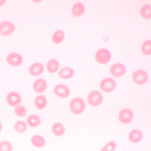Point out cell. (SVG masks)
Masks as SVG:
<instances>
[{
  "instance_id": "obj_4",
  "label": "cell",
  "mask_w": 151,
  "mask_h": 151,
  "mask_svg": "<svg viewBox=\"0 0 151 151\" xmlns=\"http://www.w3.org/2000/svg\"><path fill=\"white\" fill-rule=\"evenodd\" d=\"M116 86V83L113 78H106L101 80L100 84L101 89L106 93L113 91Z\"/></svg>"
},
{
  "instance_id": "obj_9",
  "label": "cell",
  "mask_w": 151,
  "mask_h": 151,
  "mask_svg": "<svg viewBox=\"0 0 151 151\" xmlns=\"http://www.w3.org/2000/svg\"><path fill=\"white\" fill-rule=\"evenodd\" d=\"M23 59L21 55L17 53H12L7 57L8 63L13 67H18L22 63Z\"/></svg>"
},
{
  "instance_id": "obj_26",
  "label": "cell",
  "mask_w": 151,
  "mask_h": 151,
  "mask_svg": "<svg viewBox=\"0 0 151 151\" xmlns=\"http://www.w3.org/2000/svg\"><path fill=\"white\" fill-rule=\"evenodd\" d=\"M15 112L17 116L24 117L27 114V110L24 106L22 105L17 106L15 109Z\"/></svg>"
},
{
  "instance_id": "obj_30",
  "label": "cell",
  "mask_w": 151,
  "mask_h": 151,
  "mask_svg": "<svg viewBox=\"0 0 151 151\" xmlns=\"http://www.w3.org/2000/svg\"><path fill=\"white\" fill-rule=\"evenodd\" d=\"M1 129H2V125H1V124L0 122V132L1 130Z\"/></svg>"
},
{
  "instance_id": "obj_17",
  "label": "cell",
  "mask_w": 151,
  "mask_h": 151,
  "mask_svg": "<svg viewBox=\"0 0 151 151\" xmlns=\"http://www.w3.org/2000/svg\"><path fill=\"white\" fill-rule=\"evenodd\" d=\"M35 106L39 109H43L46 106L47 104V100L44 95H40L35 99Z\"/></svg>"
},
{
  "instance_id": "obj_10",
  "label": "cell",
  "mask_w": 151,
  "mask_h": 151,
  "mask_svg": "<svg viewBox=\"0 0 151 151\" xmlns=\"http://www.w3.org/2000/svg\"><path fill=\"white\" fill-rule=\"evenodd\" d=\"M22 100L21 95L16 92H11L7 96V102L11 106H15L19 105L22 102Z\"/></svg>"
},
{
  "instance_id": "obj_11",
  "label": "cell",
  "mask_w": 151,
  "mask_h": 151,
  "mask_svg": "<svg viewBox=\"0 0 151 151\" xmlns=\"http://www.w3.org/2000/svg\"><path fill=\"white\" fill-rule=\"evenodd\" d=\"M55 94L62 98L68 97L70 93V90L67 86L64 84H59L56 86L54 89Z\"/></svg>"
},
{
  "instance_id": "obj_21",
  "label": "cell",
  "mask_w": 151,
  "mask_h": 151,
  "mask_svg": "<svg viewBox=\"0 0 151 151\" xmlns=\"http://www.w3.org/2000/svg\"><path fill=\"white\" fill-rule=\"evenodd\" d=\"M64 37L65 34L63 31L61 30L56 31L54 32L52 37V42L56 45L60 44L64 40Z\"/></svg>"
},
{
  "instance_id": "obj_6",
  "label": "cell",
  "mask_w": 151,
  "mask_h": 151,
  "mask_svg": "<svg viewBox=\"0 0 151 151\" xmlns=\"http://www.w3.org/2000/svg\"><path fill=\"white\" fill-rule=\"evenodd\" d=\"M15 30L14 24L9 22H2L0 23V34L3 36L11 35Z\"/></svg>"
},
{
  "instance_id": "obj_5",
  "label": "cell",
  "mask_w": 151,
  "mask_h": 151,
  "mask_svg": "<svg viewBox=\"0 0 151 151\" xmlns=\"http://www.w3.org/2000/svg\"><path fill=\"white\" fill-rule=\"evenodd\" d=\"M132 78L135 83L139 85H142L147 82L148 75L144 70H138L133 73Z\"/></svg>"
},
{
  "instance_id": "obj_25",
  "label": "cell",
  "mask_w": 151,
  "mask_h": 151,
  "mask_svg": "<svg viewBox=\"0 0 151 151\" xmlns=\"http://www.w3.org/2000/svg\"><path fill=\"white\" fill-rule=\"evenodd\" d=\"M141 52L145 55H149L151 54V42L150 40L145 41L141 46Z\"/></svg>"
},
{
  "instance_id": "obj_13",
  "label": "cell",
  "mask_w": 151,
  "mask_h": 151,
  "mask_svg": "<svg viewBox=\"0 0 151 151\" xmlns=\"http://www.w3.org/2000/svg\"><path fill=\"white\" fill-rule=\"evenodd\" d=\"M47 87V83L45 79L39 78L37 79L33 84V89L37 93L44 92Z\"/></svg>"
},
{
  "instance_id": "obj_29",
  "label": "cell",
  "mask_w": 151,
  "mask_h": 151,
  "mask_svg": "<svg viewBox=\"0 0 151 151\" xmlns=\"http://www.w3.org/2000/svg\"><path fill=\"white\" fill-rule=\"evenodd\" d=\"M5 2H6V1H4V0H2V1H0V6H2V5H4L5 4Z\"/></svg>"
},
{
  "instance_id": "obj_23",
  "label": "cell",
  "mask_w": 151,
  "mask_h": 151,
  "mask_svg": "<svg viewBox=\"0 0 151 151\" xmlns=\"http://www.w3.org/2000/svg\"><path fill=\"white\" fill-rule=\"evenodd\" d=\"M140 14L142 18L149 19L151 18V7L150 5L143 6L140 10Z\"/></svg>"
},
{
  "instance_id": "obj_2",
  "label": "cell",
  "mask_w": 151,
  "mask_h": 151,
  "mask_svg": "<svg viewBox=\"0 0 151 151\" xmlns=\"http://www.w3.org/2000/svg\"><path fill=\"white\" fill-rule=\"evenodd\" d=\"M111 53L107 49L101 48L96 52L95 59L98 63L105 64L108 63L111 59Z\"/></svg>"
},
{
  "instance_id": "obj_16",
  "label": "cell",
  "mask_w": 151,
  "mask_h": 151,
  "mask_svg": "<svg viewBox=\"0 0 151 151\" xmlns=\"http://www.w3.org/2000/svg\"><path fill=\"white\" fill-rule=\"evenodd\" d=\"M129 140L132 143H138L142 139L143 134L140 131L134 129L129 133Z\"/></svg>"
},
{
  "instance_id": "obj_27",
  "label": "cell",
  "mask_w": 151,
  "mask_h": 151,
  "mask_svg": "<svg viewBox=\"0 0 151 151\" xmlns=\"http://www.w3.org/2000/svg\"><path fill=\"white\" fill-rule=\"evenodd\" d=\"M12 145L8 141H2L0 143V151H11Z\"/></svg>"
},
{
  "instance_id": "obj_12",
  "label": "cell",
  "mask_w": 151,
  "mask_h": 151,
  "mask_svg": "<svg viewBox=\"0 0 151 151\" xmlns=\"http://www.w3.org/2000/svg\"><path fill=\"white\" fill-rule=\"evenodd\" d=\"M44 67L40 63H35L32 64L29 69L30 74L34 77L38 76L43 73Z\"/></svg>"
},
{
  "instance_id": "obj_3",
  "label": "cell",
  "mask_w": 151,
  "mask_h": 151,
  "mask_svg": "<svg viewBox=\"0 0 151 151\" xmlns=\"http://www.w3.org/2000/svg\"><path fill=\"white\" fill-rule=\"evenodd\" d=\"M103 100V97L102 93L97 91L91 92L87 97L88 103L93 106H99L102 103Z\"/></svg>"
},
{
  "instance_id": "obj_19",
  "label": "cell",
  "mask_w": 151,
  "mask_h": 151,
  "mask_svg": "<svg viewBox=\"0 0 151 151\" xmlns=\"http://www.w3.org/2000/svg\"><path fill=\"white\" fill-rule=\"evenodd\" d=\"M52 131L54 134L57 137L63 136L65 132V128L62 124L55 123L52 127Z\"/></svg>"
},
{
  "instance_id": "obj_14",
  "label": "cell",
  "mask_w": 151,
  "mask_h": 151,
  "mask_svg": "<svg viewBox=\"0 0 151 151\" xmlns=\"http://www.w3.org/2000/svg\"><path fill=\"white\" fill-rule=\"evenodd\" d=\"M84 6L82 3H77L73 6L72 8V15L75 17H80L85 12Z\"/></svg>"
},
{
  "instance_id": "obj_7",
  "label": "cell",
  "mask_w": 151,
  "mask_h": 151,
  "mask_svg": "<svg viewBox=\"0 0 151 151\" xmlns=\"http://www.w3.org/2000/svg\"><path fill=\"white\" fill-rule=\"evenodd\" d=\"M133 118V113L128 109H124L120 111L118 115V119L122 123H129Z\"/></svg>"
},
{
  "instance_id": "obj_22",
  "label": "cell",
  "mask_w": 151,
  "mask_h": 151,
  "mask_svg": "<svg viewBox=\"0 0 151 151\" xmlns=\"http://www.w3.org/2000/svg\"><path fill=\"white\" fill-rule=\"evenodd\" d=\"M32 143L36 147H43L45 144V139L40 135H35L31 139Z\"/></svg>"
},
{
  "instance_id": "obj_8",
  "label": "cell",
  "mask_w": 151,
  "mask_h": 151,
  "mask_svg": "<svg viewBox=\"0 0 151 151\" xmlns=\"http://www.w3.org/2000/svg\"><path fill=\"white\" fill-rule=\"evenodd\" d=\"M125 66L122 63H117L111 66L110 72L111 75L115 77L119 78L122 76L126 72Z\"/></svg>"
},
{
  "instance_id": "obj_18",
  "label": "cell",
  "mask_w": 151,
  "mask_h": 151,
  "mask_svg": "<svg viewBox=\"0 0 151 151\" xmlns=\"http://www.w3.org/2000/svg\"><path fill=\"white\" fill-rule=\"evenodd\" d=\"M29 126L32 128L37 127L40 124L41 120L39 116L35 114L31 115L28 116L27 120Z\"/></svg>"
},
{
  "instance_id": "obj_20",
  "label": "cell",
  "mask_w": 151,
  "mask_h": 151,
  "mask_svg": "<svg viewBox=\"0 0 151 151\" xmlns=\"http://www.w3.org/2000/svg\"><path fill=\"white\" fill-rule=\"evenodd\" d=\"M60 68V64L57 60L52 59L50 60L47 65V69L50 73H55L57 72Z\"/></svg>"
},
{
  "instance_id": "obj_15",
  "label": "cell",
  "mask_w": 151,
  "mask_h": 151,
  "mask_svg": "<svg viewBox=\"0 0 151 151\" xmlns=\"http://www.w3.org/2000/svg\"><path fill=\"white\" fill-rule=\"evenodd\" d=\"M58 74L59 77L62 79H69L74 76V71L71 68L65 67L62 68L59 71Z\"/></svg>"
},
{
  "instance_id": "obj_1",
  "label": "cell",
  "mask_w": 151,
  "mask_h": 151,
  "mask_svg": "<svg viewBox=\"0 0 151 151\" xmlns=\"http://www.w3.org/2000/svg\"><path fill=\"white\" fill-rule=\"evenodd\" d=\"M70 107L73 114H79L83 113L85 109V102L81 98H75L70 102Z\"/></svg>"
},
{
  "instance_id": "obj_28",
  "label": "cell",
  "mask_w": 151,
  "mask_h": 151,
  "mask_svg": "<svg viewBox=\"0 0 151 151\" xmlns=\"http://www.w3.org/2000/svg\"><path fill=\"white\" fill-rule=\"evenodd\" d=\"M116 145L114 141H110L105 145L101 151H114L116 148Z\"/></svg>"
},
{
  "instance_id": "obj_24",
  "label": "cell",
  "mask_w": 151,
  "mask_h": 151,
  "mask_svg": "<svg viewBox=\"0 0 151 151\" xmlns=\"http://www.w3.org/2000/svg\"><path fill=\"white\" fill-rule=\"evenodd\" d=\"M27 126L25 122L23 121H18L15 123L14 129L19 133H23L26 131Z\"/></svg>"
}]
</instances>
